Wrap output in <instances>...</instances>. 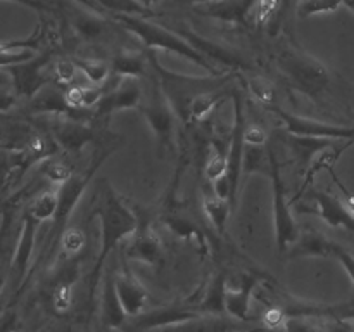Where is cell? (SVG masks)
Returning a JSON list of instances; mask_svg holds the SVG:
<instances>
[{
  "instance_id": "836d02e7",
  "label": "cell",
  "mask_w": 354,
  "mask_h": 332,
  "mask_svg": "<svg viewBox=\"0 0 354 332\" xmlns=\"http://www.w3.org/2000/svg\"><path fill=\"white\" fill-rule=\"evenodd\" d=\"M242 173H265L270 175V149L266 145L245 144Z\"/></svg>"
},
{
  "instance_id": "d6986e66",
  "label": "cell",
  "mask_w": 354,
  "mask_h": 332,
  "mask_svg": "<svg viewBox=\"0 0 354 332\" xmlns=\"http://www.w3.org/2000/svg\"><path fill=\"white\" fill-rule=\"evenodd\" d=\"M114 284H116L118 296L128 317H138L149 301V294L140 280L128 270L114 273Z\"/></svg>"
},
{
  "instance_id": "b9f144b4",
  "label": "cell",
  "mask_w": 354,
  "mask_h": 332,
  "mask_svg": "<svg viewBox=\"0 0 354 332\" xmlns=\"http://www.w3.org/2000/svg\"><path fill=\"white\" fill-rule=\"evenodd\" d=\"M73 280L62 279L61 282H57V286L54 287V293H52V304H54V310L57 313H64L71 306V293H73Z\"/></svg>"
},
{
  "instance_id": "e0dca14e",
  "label": "cell",
  "mask_w": 354,
  "mask_h": 332,
  "mask_svg": "<svg viewBox=\"0 0 354 332\" xmlns=\"http://www.w3.org/2000/svg\"><path fill=\"white\" fill-rule=\"evenodd\" d=\"M261 282L263 277L244 273L237 286H227V296H225V310H227V313L230 317L237 318V320L248 322L251 318L249 308H251L252 293Z\"/></svg>"
},
{
  "instance_id": "7dc6e473",
  "label": "cell",
  "mask_w": 354,
  "mask_h": 332,
  "mask_svg": "<svg viewBox=\"0 0 354 332\" xmlns=\"http://www.w3.org/2000/svg\"><path fill=\"white\" fill-rule=\"evenodd\" d=\"M263 320H265L268 327H279L280 324H286V311L282 308H270L265 313V317H263Z\"/></svg>"
},
{
  "instance_id": "f5cc1de1",
  "label": "cell",
  "mask_w": 354,
  "mask_h": 332,
  "mask_svg": "<svg viewBox=\"0 0 354 332\" xmlns=\"http://www.w3.org/2000/svg\"><path fill=\"white\" fill-rule=\"evenodd\" d=\"M135 2H138L142 7H145V9H151V6H154V3H159L161 0H135Z\"/></svg>"
},
{
  "instance_id": "d6a6232c",
  "label": "cell",
  "mask_w": 354,
  "mask_h": 332,
  "mask_svg": "<svg viewBox=\"0 0 354 332\" xmlns=\"http://www.w3.org/2000/svg\"><path fill=\"white\" fill-rule=\"evenodd\" d=\"M227 147L218 145V142H211L206 152V163H204V176L209 182H214L220 176L227 175Z\"/></svg>"
},
{
  "instance_id": "603a6c76",
  "label": "cell",
  "mask_w": 354,
  "mask_h": 332,
  "mask_svg": "<svg viewBox=\"0 0 354 332\" xmlns=\"http://www.w3.org/2000/svg\"><path fill=\"white\" fill-rule=\"evenodd\" d=\"M335 242L320 232H301L296 244L289 249L290 258H330Z\"/></svg>"
},
{
  "instance_id": "60d3db41",
  "label": "cell",
  "mask_w": 354,
  "mask_h": 332,
  "mask_svg": "<svg viewBox=\"0 0 354 332\" xmlns=\"http://www.w3.org/2000/svg\"><path fill=\"white\" fill-rule=\"evenodd\" d=\"M76 64L73 59L61 57L57 61H54V66H52V78L57 85H69V83L75 80L76 75Z\"/></svg>"
},
{
  "instance_id": "6da1fadb",
  "label": "cell",
  "mask_w": 354,
  "mask_h": 332,
  "mask_svg": "<svg viewBox=\"0 0 354 332\" xmlns=\"http://www.w3.org/2000/svg\"><path fill=\"white\" fill-rule=\"evenodd\" d=\"M93 211H95V214L100 220V251L95 259V265L92 268V273H90V299L95 294L104 263L107 261L111 252L124 239H130L140 228V221H138V216L133 211V208L128 206L127 201L107 182L100 185V199L97 206L93 208Z\"/></svg>"
},
{
  "instance_id": "d4e9b609",
  "label": "cell",
  "mask_w": 354,
  "mask_h": 332,
  "mask_svg": "<svg viewBox=\"0 0 354 332\" xmlns=\"http://www.w3.org/2000/svg\"><path fill=\"white\" fill-rule=\"evenodd\" d=\"M354 142H346V144L342 145H335L332 144L330 147H327L325 151H322L320 154L317 156V158L311 161V165L308 166V169L304 172V178H303V183H301L299 190H297L296 196L290 199V203H296L297 199H299L303 194L308 192V189H311V185H313L315 182V176L318 175V173L322 172V169H332V166H334V163L337 161L339 156L342 154V151H346V149L349 147V145H353Z\"/></svg>"
},
{
  "instance_id": "7bdbcfd3",
  "label": "cell",
  "mask_w": 354,
  "mask_h": 332,
  "mask_svg": "<svg viewBox=\"0 0 354 332\" xmlns=\"http://www.w3.org/2000/svg\"><path fill=\"white\" fill-rule=\"evenodd\" d=\"M95 2L111 14H137L138 16V14L147 12V9L135 0H95Z\"/></svg>"
},
{
  "instance_id": "484cf974",
  "label": "cell",
  "mask_w": 354,
  "mask_h": 332,
  "mask_svg": "<svg viewBox=\"0 0 354 332\" xmlns=\"http://www.w3.org/2000/svg\"><path fill=\"white\" fill-rule=\"evenodd\" d=\"M149 55L137 50H120L111 61V73L118 78H142L147 73Z\"/></svg>"
},
{
  "instance_id": "ee69618b",
  "label": "cell",
  "mask_w": 354,
  "mask_h": 332,
  "mask_svg": "<svg viewBox=\"0 0 354 332\" xmlns=\"http://www.w3.org/2000/svg\"><path fill=\"white\" fill-rule=\"evenodd\" d=\"M19 327V315L14 308H7L0 313V332H17Z\"/></svg>"
},
{
  "instance_id": "cb8c5ba5",
  "label": "cell",
  "mask_w": 354,
  "mask_h": 332,
  "mask_svg": "<svg viewBox=\"0 0 354 332\" xmlns=\"http://www.w3.org/2000/svg\"><path fill=\"white\" fill-rule=\"evenodd\" d=\"M69 21H71L73 30L86 42L100 40L109 28L102 16H99L97 12H88L78 6L69 9Z\"/></svg>"
},
{
  "instance_id": "f546056e",
  "label": "cell",
  "mask_w": 354,
  "mask_h": 332,
  "mask_svg": "<svg viewBox=\"0 0 354 332\" xmlns=\"http://www.w3.org/2000/svg\"><path fill=\"white\" fill-rule=\"evenodd\" d=\"M234 90H227V89H216V90H209V92H204L201 95H197L196 99L190 102L189 107V121L192 123H201L206 118L211 116L214 109L223 102L227 97H232Z\"/></svg>"
},
{
  "instance_id": "c3c4849f",
  "label": "cell",
  "mask_w": 354,
  "mask_h": 332,
  "mask_svg": "<svg viewBox=\"0 0 354 332\" xmlns=\"http://www.w3.org/2000/svg\"><path fill=\"white\" fill-rule=\"evenodd\" d=\"M17 99H19V95L16 92L0 89V113H7V111L12 109L17 104Z\"/></svg>"
},
{
  "instance_id": "db71d44e",
  "label": "cell",
  "mask_w": 354,
  "mask_h": 332,
  "mask_svg": "<svg viewBox=\"0 0 354 332\" xmlns=\"http://www.w3.org/2000/svg\"><path fill=\"white\" fill-rule=\"evenodd\" d=\"M6 284H7V277L3 275L2 268H0V294H2V290H3V287H6Z\"/></svg>"
},
{
  "instance_id": "ba28073f",
  "label": "cell",
  "mask_w": 354,
  "mask_h": 332,
  "mask_svg": "<svg viewBox=\"0 0 354 332\" xmlns=\"http://www.w3.org/2000/svg\"><path fill=\"white\" fill-rule=\"evenodd\" d=\"M142 116L145 118L147 124L151 127L152 133L158 138L159 145L162 149H169V151H175L176 149V121L178 116L173 111L171 104L168 102L166 95L162 93L161 85H156L154 93H152L151 99L142 102L140 109Z\"/></svg>"
},
{
  "instance_id": "9a60e30c",
  "label": "cell",
  "mask_w": 354,
  "mask_h": 332,
  "mask_svg": "<svg viewBox=\"0 0 354 332\" xmlns=\"http://www.w3.org/2000/svg\"><path fill=\"white\" fill-rule=\"evenodd\" d=\"M204 317L203 311L196 304H169V306L158 308L151 313L138 315L135 327L142 331H151V329H169L175 325L187 324V322L197 320Z\"/></svg>"
},
{
  "instance_id": "9c48e42d",
  "label": "cell",
  "mask_w": 354,
  "mask_h": 332,
  "mask_svg": "<svg viewBox=\"0 0 354 332\" xmlns=\"http://www.w3.org/2000/svg\"><path fill=\"white\" fill-rule=\"evenodd\" d=\"M232 97H234V123H232L230 138H228L227 147V176L232 185V208H235L239 183H241L242 175H244L242 173V165H244L245 128H248V121H245L244 100H242L241 93L234 90Z\"/></svg>"
},
{
  "instance_id": "7a4b0ae2",
  "label": "cell",
  "mask_w": 354,
  "mask_h": 332,
  "mask_svg": "<svg viewBox=\"0 0 354 332\" xmlns=\"http://www.w3.org/2000/svg\"><path fill=\"white\" fill-rule=\"evenodd\" d=\"M114 21L121 24L127 31L133 33L142 44L147 48H158V50L169 52V54L180 55V57L187 59V61L194 62V64L201 66L206 69L209 75H225L221 69H218L213 62L207 61L204 55H201L189 42L183 40L173 28L161 26V24L149 21L145 17L137 16V14H111Z\"/></svg>"
},
{
  "instance_id": "4fadbf2b",
  "label": "cell",
  "mask_w": 354,
  "mask_h": 332,
  "mask_svg": "<svg viewBox=\"0 0 354 332\" xmlns=\"http://www.w3.org/2000/svg\"><path fill=\"white\" fill-rule=\"evenodd\" d=\"M180 37L185 42H189V45H192L201 55L207 59L209 62H213L214 66H220L223 68L225 73H234V71H244L248 69V62L241 57L239 54L232 52L230 48L223 47V45H218L214 42L207 40V38L201 37L196 31L190 30L187 26H176L173 28Z\"/></svg>"
},
{
  "instance_id": "ffe728a7",
  "label": "cell",
  "mask_w": 354,
  "mask_h": 332,
  "mask_svg": "<svg viewBox=\"0 0 354 332\" xmlns=\"http://www.w3.org/2000/svg\"><path fill=\"white\" fill-rule=\"evenodd\" d=\"M254 6L256 0H216V2L199 6L196 9L203 16L214 17L223 23L245 24L249 21V16H252Z\"/></svg>"
},
{
  "instance_id": "44dd1931",
  "label": "cell",
  "mask_w": 354,
  "mask_h": 332,
  "mask_svg": "<svg viewBox=\"0 0 354 332\" xmlns=\"http://www.w3.org/2000/svg\"><path fill=\"white\" fill-rule=\"evenodd\" d=\"M40 48V28L24 40L0 42V68L9 69L37 57Z\"/></svg>"
},
{
  "instance_id": "d590c367",
  "label": "cell",
  "mask_w": 354,
  "mask_h": 332,
  "mask_svg": "<svg viewBox=\"0 0 354 332\" xmlns=\"http://www.w3.org/2000/svg\"><path fill=\"white\" fill-rule=\"evenodd\" d=\"M76 64V68L86 76L88 82H92L93 85H102L107 82L111 75V66L104 61H95V59H73Z\"/></svg>"
},
{
  "instance_id": "74e56055",
  "label": "cell",
  "mask_w": 354,
  "mask_h": 332,
  "mask_svg": "<svg viewBox=\"0 0 354 332\" xmlns=\"http://www.w3.org/2000/svg\"><path fill=\"white\" fill-rule=\"evenodd\" d=\"M41 165V175L52 183H59L62 185L64 182H68L73 176V168L69 165H66L64 161H57L54 158H48L45 161L40 163Z\"/></svg>"
},
{
  "instance_id": "f1b7e54d",
  "label": "cell",
  "mask_w": 354,
  "mask_h": 332,
  "mask_svg": "<svg viewBox=\"0 0 354 332\" xmlns=\"http://www.w3.org/2000/svg\"><path fill=\"white\" fill-rule=\"evenodd\" d=\"M337 140H325V138H308V137H296V135L287 133V145L292 151L296 161L303 166V172H306L308 166L311 165L315 158L335 144Z\"/></svg>"
},
{
  "instance_id": "ac0fdd59",
  "label": "cell",
  "mask_w": 354,
  "mask_h": 332,
  "mask_svg": "<svg viewBox=\"0 0 354 332\" xmlns=\"http://www.w3.org/2000/svg\"><path fill=\"white\" fill-rule=\"evenodd\" d=\"M124 256L131 261H140L145 265H156L161 261L162 244L159 235L152 228L140 227L128 241Z\"/></svg>"
},
{
  "instance_id": "7c38bea8",
  "label": "cell",
  "mask_w": 354,
  "mask_h": 332,
  "mask_svg": "<svg viewBox=\"0 0 354 332\" xmlns=\"http://www.w3.org/2000/svg\"><path fill=\"white\" fill-rule=\"evenodd\" d=\"M142 102H144V90L138 83V78H120V83L104 93L100 102L95 106L93 120H107L120 111L140 109Z\"/></svg>"
},
{
  "instance_id": "ab89813d",
  "label": "cell",
  "mask_w": 354,
  "mask_h": 332,
  "mask_svg": "<svg viewBox=\"0 0 354 332\" xmlns=\"http://www.w3.org/2000/svg\"><path fill=\"white\" fill-rule=\"evenodd\" d=\"M59 246H61L62 252L69 258V256L76 255V252L83 249V246H85V234L80 228H66L64 234L61 235Z\"/></svg>"
},
{
  "instance_id": "52a82bcc",
  "label": "cell",
  "mask_w": 354,
  "mask_h": 332,
  "mask_svg": "<svg viewBox=\"0 0 354 332\" xmlns=\"http://www.w3.org/2000/svg\"><path fill=\"white\" fill-rule=\"evenodd\" d=\"M266 111L275 114L277 120L282 123L289 135L308 138H325V140L337 142H354V127H344V124L325 123V121L313 120V118L299 116V114L289 113L277 104L265 106Z\"/></svg>"
},
{
  "instance_id": "3957f363",
  "label": "cell",
  "mask_w": 354,
  "mask_h": 332,
  "mask_svg": "<svg viewBox=\"0 0 354 332\" xmlns=\"http://www.w3.org/2000/svg\"><path fill=\"white\" fill-rule=\"evenodd\" d=\"M149 64L154 69L158 75L159 85H161L162 93L166 95L168 102L171 104L173 111L176 113L180 121L183 123H190L189 121V107L190 102L196 99L197 95L209 90H216L225 86V83L234 80V73H225V75H209L206 76H187L178 75L175 71L162 68L161 62L158 61L154 54H149Z\"/></svg>"
},
{
  "instance_id": "277c9868",
  "label": "cell",
  "mask_w": 354,
  "mask_h": 332,
  "mask_svg": "<svg viewBox=\"0 0 354 332\" xmlns=\"http://www.w3.org/2000/svg\"><path fill=\"white\" fill-rule=\"evenodd\" d=\"M279 71L290 86L308 99L317 100L330 83L327 66L296 44H286L275 55Z\"/></svg>"
},
{
  "instance_id": "11a10c76",
  "label": "cell",
  "mask_w": 354,
  "mask_h": 332,
  "mask_svg": "<svg viewBox=\"0 0 354 332\" xmlns=\"http://www.w3.org/2000/svg\"><path fill=\"white\" fill-rule=\"evenodd\" d=\"M342 6H346L354 12V0H342Z\"/></svg>"
},
{
  "instance_id": "1f68e13d",
  "label": "cell",
  "mask_w": 354,
  "mask_h": 332,
  "mask_svg": "<svg viewBox=\"0 0 354 332\" xmlns=\"http://www.w3.org/2000/svg\"><path fill=\"white\" fill-rule=\"evenodd\" d=\"M64 92L69 106L82 111H90L92 107H95L104 97V93H106L99 85H71Z\"/></svg>"
},
{
  "instance_id": "f907efd6",
  "label": "cell",
  "mask_w": 354,
  "mask_h": 332,
  "mask_svg": "<svg viewBox=\"0 0 354 332\" xmlns=\"http://www.w3.org/2000/svg\"><path fill=\"white\" fill-rule=\"evenodd\" d=\"M3 2H12V3H19V6H24V7H30V9H35V10H50V7L47 6L45 2H41V0H3Z\"/></svg>"
},
{
  "instance_id": "f6af8a7d",
  "label": "cell",
  "mask_w": 354,
  "mask_h": 332,
  "mask_svg": "<svg viewBox=\"0 0 354 332\" xmlns=\"http://www.w3.org/2000/svg\"><path fill=\"white\" fill-rule=\"evenodd\" d=\"M211 185H213V192L218 199L230 201L232 204V185L227 175L220 176V178H216L214 182H211Z\"/></svg>"
},
{
  "instance_id": "f35d334b",
  "label": "cell",
  "mask_w": 354,
  "mask_h": 332,
  "mask_svg": "<svg viewBox=\"0 0 354 332\" xmlns=\"http://www.w3.org/2000/svg\"><path fill=\"white\" fill-rule=\"evenodd\" d=\"M342 6V0H301L299 16L308 17L313 14L334 12Z\"/></svg>"
},
{
  "instance_id": "5bb4252c",
  "label": "cell",
  "mask_w": 354,
  "mask_h": 332,
  "mask_svg": "<svg viewBox=\"0 0 354 332\" xmlns=\"http://www.w3.org/2000/svg\"><path fill=\"white\" fill-rule=\"evenodd\" d=\"M50 137L57 142L62 151L69 154H78L95 140L97 130L92 127V121L55 116L50 127Z\"/></svg>"
},
{
  "instance_id": "4dcf8cb0",
  "label": "cell",
  "mask_w": 354,
  "mask_h": 332,
  "mask_svg": "<svg viewBox=\"0 0 354 332\" xmlns=\"http://www.w3.org/2000/svg\"><path fill=\"white\" fill-rule=\"evenodd\" d=\"M57 204H59L57 190H45V192L35 196L24 211H26L35 221H38V223L41 225L54 220L55 211H57Z\"/></svg>"
},
{
  "instance_id": "2e32d148",
  "label": "cell",
  "mask_w": 354,
  "mask_h": 332,
  "mask_svg": "<svg viewBox=\"0 0 354 332\" xmlns=\"http://www.w3.org/2000/svg\"><path fill=\"white\" fill-rule=\"evenodd\" d=\"M310 197L315 208V210H310L311 213L322 218L332 228H346V230L354 232V216L344 204V201L332 196V194L324 192V190L315 189H310Z\"/></svg>"
},
{
  "instance_id": "bcb514c9",
  "label": "cell",
  "mask_w": 354,
  "mask_h": 332,
  "mask_svg": "<svg viewBox=\"0 0 354 332\" xmlns=\"http://www.w3.org/2000/svg\"><path fill=\"white\" fill-rule=\"evenodd\" d=\"M245 144L266 145L268 144L266 131L261 127H256V124H248V128H245Z\"/></svg>"
},
{
  "instance_id": "5b68a950",
  "label": "cell",
  "mask_w": 354,
  "mask_h": 332,
  "mask_svg": "<svg viewBox=\"0 0 354 332\" xmlns=\"http://www.w3.org/2000/svg\"><path fill=\"white\" fill-rule=\"evenodd\" d=\"M113 151L114 147H100L99 152L93 156V161L90 163V166L85 169V172L73 173V176L68 180V182L59 185L57 189L59 204H57V211H55L54 220H52L50 234H48V251H54V249L59 246L61 235L64 234L66 230V225H68L71 214L75 213L78 203L82 201L86 187H88L90 182H92L93 176H95L99 166L109 158V154Z\"/></svg>"
},
{
  "instance_id": "30bf717a",
  "label": "cell",
  "mask_w": 354,
  "mask_h": 332,
  "mask_svg": "<svg viewBox=\"0 0 354 332\" xmlns=\"http://www.w3.org/2000/svg\"><path fill=\"white\" fill-rule=\"evenodd\" d=\"M52 66H54L52 52H45L31 61L7 69L14 83V92L24 99H31L33 95H37L45 85L54 80L52 78Z\"/></svg>"
},
{
  "instance_id": "681fc988",
  "label": "cell",
  "mask_w": 354,
  "mask_h": 332,
  "mask_svg": "<svg viewBox=\"0 0 354 332\" xmlns=\"http://www.w3.org/2000/svg\"><path fill=\"white\" fill-rule=\"evenodd\" d=\"M328 173H330V175L334 176L335 183H337V187H339V189H341V192H342V201H344V204H346V206H348V210L351 211V213H353V216H354V194L349 192V190L346 189L344 185H342V183H341V180H339L337 176H335L334 169H328Z\"/></svg>"
},
{
  "instance_id": "4316f807",
  "label": "cell",
  "mask_w": 354,
  "mask_h": 332,
  "mask_svg": "<svg viewBox=\"0 0 354 332\" xmlns=\"http://www.w3.org/2000/svg\"><path fill=\"white\" fill-rule=\"evenodd\" d=\"M162 221H165V225L168 227V230L171 232L173 235L192 242L199 251L203 252L209 251V241H207L206 234H204V232L201 230L194 221H190L189 218L173 213V214H166V216L162 218Z\"/></svg>"
},
{
  "instance_id": "7402d4cb",
  "label": "cell",
  "mask_w": 354,
  "mask_h": 332,
  "mask_svg": "<svg viewBox=\"0 0 354 332\" xmlns=\"http://www.w3.org/2000/svg\"><path fill=\"white\" fill-rule=\"evenodd\" d=\"M127 318L128 315L121 304L116 284H114V273H107L106 280H104L102 297H100V320H102L104 327L118 329L124 324Z\"/></svg>"
},
{
  "instance_id": "8d00e7d4",
  "label": "cell",
  "mask_w": 354,
  "mask_h": 332,
  "mask_svg": "<svg viewBox=\"0 0 354 332\" xmlns=\"http://www.w3.org/2000/svg\"><path fill=\"white\" fill-rule=\"evenodd\" d=\"M248 90L258 102L263 106H270L275 104V86L270 80L263 78V76H249L248 80Z\"/></svg>"
},
{
  "instance_id": "83f0119b",
  "label": "cell",
  "mask_w": 354,
  "mask_h": 332,
  "mask_svg": "<svg viewBox=\"0 0 354 332\" xmlns=\"http://www.w3.org/2000/svg\"><path fill=\"white\" fill-rule=\"evenodd\" d=\"M228 279L223 272L216 273L209 284L206 286L204 296L199 303L196 304L204 315H223L227 313L225 310V296H227Z\"/></svg>"
},
{
  "instance_id": "8fae6325",
  "label": "cell",
  "mask_w": 354,
  "mask_h": 332,
  "mask_svg": "<svg viewBox=\"0 0 354 332\" xmlns=\"http://www.w3.org/2000/svg\"><path fill=\"white\" fill-rule=\"evenodd\" d=\"M38 227H40V223L35 221L33 218L24 211L23 218H21L19 235H17V241L16 244H14L12 256H10V277H12L14 290H16L14 299L19 297L21 287H23L26 273L28 270H30L31 258H33L35 252V242H37Z\"/></svg>"
},
{
  "instance_id": "e575fe53",
  "label": "cell",
  "mask_w": 354,
  "mask_h": 332,
  "mask_svg": "<svg viewBox=\"0 0 354 332\" xmlns=\"http://www.w3.org/2000/svg\"><path fill=\"white\" fill-rule=\"evenodd\" d=\"M232 210L234 208H232L230 201L218 199L216 196L204 201V213H206L207 220H209V223L213 225V228L218 234H223L225 228H227V221Z\"/></svg>"
},
{
  "instance_id": "816d5d0a",
  "label": "cell",
  "mask_w": 354,
  "mask_h": 332,
  "mask_svg": "<svg viewBox=\"0 0 354 332\" xmlns=\"http://www.w3.org/2000/svg\"><path fill=\"white\" fill-rule=\"evenodd\" d=\"M216 2V0H171V6H206V3Z\"/></svg>"
},
{
  "instance_id": "8992f818",
  "label": "cell",
  "mask_w": 354,
  "mask_h": 332,
  "mask_svg": "<svg viewBox=\"0 0 354 332\" xmlns=\"http://www.w3.org/2000/svg\"><path fill=\"white\" fill-rule=\"evenodd\" d=\"M270 149V178H272V194H273V228H275V241L279 252H289V249L296 244L299 239L301 230L296 223L292 213V203L287 197L286 183L282 178V168H280L279 158L275 151Z\"/></svg>"
}]
</instances>
